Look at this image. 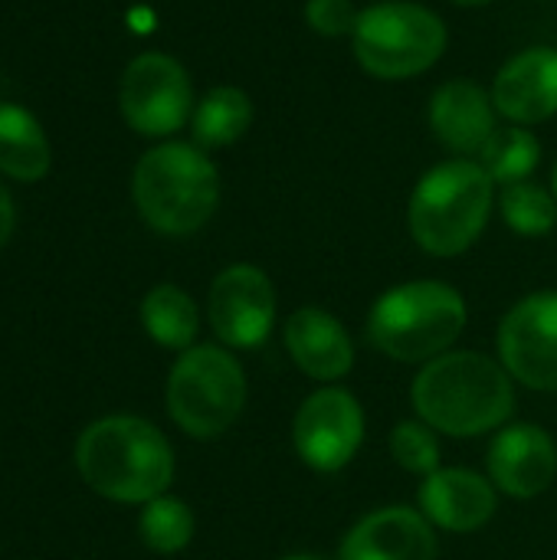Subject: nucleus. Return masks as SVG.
I'll use <instances>...</instances> for the list:
<instances>
[{"mask_svg": "<svg viewBox=\"0 0 557 560\" xmlns=\"http://www.w3.org/2000/svg\"><path fill=\"white\" fill-rule=\"evenodd\" d=\"M542 161V144L538 138L522 128V125H509V128H496L489 135V141L479 151V164L486 167V174L496 184H519L529 180L532 171Z\"/></svg>", "mask_w": 557, "mask_h": 560, "instance_id": "412c9836", "label": "nucleus"}, {"mask_svg": "<svg viewBox=\"0 0 557 560\" xmlns=\"http://www.w3.org/2000/svg\"><path fill=\"white\" fill-rule=\"evenodd\" d=\"M338 560H437V535L420 509L391 505L345 535Z\"/></svg>", "mask_w": 557, "mask_h": 560, "instance_id": "ddd939ff", "label": "nucleus"}, {"mask_svg": "<svg viewBox=\"0 0 557 560\" xmlns=\"http://www.w3.org/2000/svg\"><path fill=\"white\" fill-rule=\"evenodd\" d=\"M496 112L515 125H535L557 112V49L535 46L512 56L492 85Z\"/></svg>", "mask_w": 557, "mask_h": 560, "instance_id": "2eb2a0df", "label": "nucleus"}, {"mask_svg": "<svg viewBox=\"0 0 557 560\" xmlns=\"http://www.w3.org/2000/svg\"><path fill=\"white\" fill-rule=\"evenodd\" d=\"M49 171V138L23 105L0 102V174L33 184Z\"/></svg>", "mask_w": 557, "mask_h": 560, "instance_id": "a211bd4d", "label": "nucleus"}, {"mask_svg": "<svg viewBox=\"0 0 557 560\" xmlns=\"http://www.w3.org/2000/svg\"><path fill=\"white\" fill-rule=\"evenodd\" d=\"M430 128L446 148L479 154L496 131V102L469 79L443 82L430 98Z\"/></svg>", "mask_w": 557, "mask_h": 560, "instance_id": "f3484780", "label": "nucleus"}, {"mask_svg": "<svg viewBox=\"0 0 557 560\" xmlns=\"http://www.w3.org/2000/svg\"><path fill=\"white\" fill-rule=\"evenodd\" d=\"M118 105L125 121L148 138H167L194 115V89L187 69L164 52H141L128 62Z\"/></svg>", "mask_w": 557, "mask_h": 560, "instance_id": "6e6552de", "label": "nucleus"}, {"mask_svg": "<svg viewBox=\"0 0 557 560\" xmlns=\"http://www.w3.org/2000/svg\"><path fill=\"white\" fill-rule=\"evenodd\" d=\"M420 512L427 515L430 525L453 532V535H469L479 532L483 525L492 522L496 515V486L492 479H483L473 469H437L420 482L417 492Z\"/></svg>", "mask_w": 557, "mask_h": 560, "instance_id": "4468645a", "label": "nucleus"}, {"mask_svg": "<svg viewBox=\"0 0 557 560\" xmlns=\"http://www.w3.org/2000/svg\"><path fill=\"white\" fill-rule=\"evenodd\" d=\"M557 476L555 440L535 423H512L489 446V479L512 499L542 495Z\"/></svg>", "mask_w": 557, "mask_h": 560, "instance_id": "f8f14e48", "label": "nucleus"}, {"mask_svg": "<svg viewBox=\"0 0 557 560\" xmlns=\"http://www.w3.org/2000/svg\"><path fill=\"white\" fill-rule=\"evenodd\" d=\"M141 325L161 348L187 351V348H194L200 315H197L194 299L184 289L154 285L141 302Z\"/></svg>", "mask_w": 557, "mask_h": 560, "instance_id": "aec40b11", "label": "nucleus"}, {"mask_svg": "<svg viewBox=\"0 0 557 560\" xmlns=\"http://www.w3.org/2000/svg\"><path fill=\"white\" fill-rule=\"evenodd\" d=\"M502 217L519 236H548L557 223V200L532 180L509 184L502 190Z\"/></svg>", "mask_w": 557, "mask_h": 560, "instance_id": "5701e85b", "label": "nucleus"}, {"mask_svg": "<svg viewBox=\"0 0 557 560\" xmlns=\"http://www.w3.org/2000/svg\"><path fill=\"white\" fill-rule=\"evenodd\" d=\"M286 351L295 361V368L322 384L341 381L355 364V345L345 331V325L315 305H305L289 315L286 322Z\"/></svg>", "mask_w": 557, "mask_h": 560, "instance_id": "dca6fc26", "label": "nucleus"}, {"mask_svg": "<svg viewBox=\"0 0 557 560\" xmlns=\"http://www.w3.org/2000/svg\"><path fill=\"white\" fill-rule=\"evenodd\" d=\"M305 20L322 36H345V33H355L358 10L351 7V0H309Z\"/></svg>", "mask_w": 557, "mask_h": 560, "instance_id": "393cba45", "label": "nucleus"}, {"mask_svg": "<svg viewBox=\"0 0 557 560\" xmlns=\"http://www.w3.org/2000/svg\"><path fill=\"white\" fill-rule=\"evenodd\" d=\"M246 377L240 361L220 345L181 351L167 377V413L194 440L223 436L243 413Z\"/></svg>", "mask_w": 557, "mask_h": 560, "instance_id": "423d86ee", "label": "nucleus"}, {"mask_svg": "<svg viewBox=\"0 0 557 560\" xmlns=\"http://www.w3.org/2000/svg\"><path fill=\"white\" fill-rule=\"evenodd\" d=\"M253 121V102L236 85L210 89L190 115V131L197 148H227L246 135Z\"/></svg>", "mask_w": 557, "mask_h": 560, "instance_id": "6ab92c4d", "label": "nucleus"}, {"mask_svg": "<svg viewBox=\"0 0 557 560\" xmlns=\"http://www.w3.org/2000/svg\"><path fill=\"white\" fill-rule=\"evenodd\" d=\"M364 443V410L345 387H318L292 420V446L315 472L345 469Z\"/></svg>", "mask_w": 557, "mask_h": 560, "instance_id": "1a4fd4ad", "label": "nucleus"}, {"mask_svg": "<svg viewBox=\"0 0 557 560\" xmlns=\"http://www.w3.org/2000/svg\"><path fill=\"white\" fill-rule=\"evenodd\" d=\"M13 223H16V207H13V197H10V190L0 184V246L10 240V233H13Z\"/></svg>", "mask_w": 557, "mask_h": 560, "instance_id": "a878e982", "label": "nucleus"}, {"mask_svg": "<svg viewBox=\"0 0 557 560\" xmlns=\"http://www.w3.org/2000/svg\"><path fill=\"white\" fill-rule=\"evenodd\" d=\"M453 3H460V7H486L492 0H453Z\"/></svg>", "mask_w": 557, "mask_h": 560, "instance_id": "bb28decb", "label": "nucleus"}, {"mask_svg": "<svg viewBox=\"0 0 557 560\" xmlns=\"http://www.w3.org/2000/svg\"><path fill=\"white\" fill-rule=\"evenodd\" d=\"M207 315L223 348H259L276 322V289L259 266H227L210 285Z\"/></svg>", "mask_w": 557, "mask_h": 560, "instance_id": "9b49d317", "label": "nucleus"}, {"mask_svg": "<svg viewBox=\"0 0 557 560\" xmlns=\"http://www.w3.org/2000/svg\"><path fill=\"white\" fill-rule=\"evenodd\" d=\"M131 194L141 220L151 230L164 236H190L217 210L220 174L204 148L167 141L138 161Z\"/></svg>", "mask_w": 557, "mask_h": 560, "instance_id": "20e7f679", "label": "nucleus"}, {"mask_svg": "<svg viewBox=\"0 0 557 560\" xmlns=\"http://www.w3.org/2000/svg\"><path fill=\"white\" fill-rule=\"evenodd\" d=\"M355 56L378 79H410L430 69L446 49L443 20L407 0H387L358 13Z\"/></svg>", "mask_w": 557, "mask_h": 560, "instance_id": "0eeeda50", "label": "nucleus"}, {"mask_svg": "<svg viewBox=\"0 0 557 560\" xmlns=\"http://www.w3.org/2000/svg\"><path fill=\"white\" fill-rule=\"evenodd\" d=\"M391 456L401 469L414 476H430L440 469V443L437 433L423 420H404L391 430Z\"/></svg>", "mask_w": 557, "mask_h": 560, "instance_id": "b1692460", "label": "nucleus"}, {"mask_svg": "<svg viewBox=\"0 0 557 560\" xmlns=\"http://www.w3.org/2000/svg\"><path fill=\"white\" fill-rule=\"evenodd\" d=\"M499 361L529 390H557V289L532 292L499 325Z\"/></svg>", "mask_w": 557, "mask_h": 560, "instance_id": "9d476101", "label": "nucleus"}, {"mask_svg": "<svg viewBox=\"0 0 557 560\" xmlns=\"http://www.w3.org/2000/svg\"><path fill=\"white\" fill-rule=\"evenodd\" d=\"M552 190H555V200H557V161H555V171H552Z\"/></svg>", "mask_w": 557, "mask_h": 560, "instance_id": "c85d7f7f", "label": "nucleus"}, {"mask_svg": "<svg viewBox=\"0 0 557 560\" xmlns=\"http://www.w3.org/2000/svg\"><path fill=\"white\" fill-rule=\"evenodd\" d=\"M496 180L479 161L456 158L427 171L410 194V236L430 256H460L486 230Z\"/></svg>", "mask_w": 557, "mask_h": 560, "instance_id": "7ed1b4c3", "label": "nucleus"}, {"mask_svg": "<svg viewBox=\"0 0 557 560\" xmlns=\"http://www.w3.org/2000/svg\"><path fill=\"white\" fill-rule=\"evenodd\" d=\"M466 328V302L446 282H404L387 289L368 315V341L391 361L427 364L450 351Z\"/></svg>", "mask_w": 557, "mask_h": 560, "instance_id": "39448f33", "label": "nucleus"}, {"mask_svg": "<svg viewBox=\"0 0 557 560\" xmlns=\"http://www.w3.org/2000/svg\"><path fill=\"white\" fill-rule=\"evenodd\" d=\"M138 532H141V541L151 551L177 555L194 538V515H190V509L181 499L161 495V499L144 505V512L138 518Z\"/></svg>", "mask_w": 557, "mask_h": 560, "instance_id": "4be33fe9", "label": "nucleus"}, {"mask_svg": "<svg viewBox=\"0 0 557 560\" xmlns=\"http://www.w3.org/2000/svg\"><path fill=\"white\" fill-rule=\"evenodd\" d=\"M76 466L92 492L125 505L161 499L174 479L167 436L138 417H105L85 427L76 443Z\"/></svg>", "mask_w": 557, "mask_h": 560, "instance_id": "f03ea898", "label": "nucleus"}, {"mask_svg": "<svg viewBox=\"0 0 557 560\" xmlns=\"http://www.w3.org/2000/svg\"><path fill=\"white\" fill-rule=\"evenodd\" d=\"M282 560H328V558H322V555H289V558H282Z\"/></svg>", "mask_w": 557, "mask_h": 560, "instance_id": "cd10ccee", "label": "nucleus"}, {"mask_svg": "<svg viewBox=\"0 0 557 560\" xmlns=\"http://www.w3.org/2000/svg\"><path fill=\"white\" fill-rule=\"evenodd\" d=\"M417 417L446 436L466 440L499 430L515 410V387L502 361L479 351H446L410 384Z\"/></svg>", "mask_w": 557, "mask_h": 560, "instance_id": "f257e3e1", "label": "nucleus"}]
</instances>
